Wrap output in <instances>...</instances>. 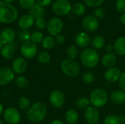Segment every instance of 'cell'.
Segmentation results:
<instances>
[{
	"instance_id": "6da1fadb",
	"label": "cell",
	"mask_w": 125,
	"mask_h": 124,
	"mask_svg": "<svg viewBox=\"0 0 125 124\" xmlns=\"http://www.w3.org/2000/svg\"><path fill=\"white\" fill-rule=\"evenodd\" d=\"M18 16V10L12 4L0 0V23L6 24L13 23Z\"/></svg>"
},
{
	"instance_id": "7a4b0ae2",
	"label": "cell",
	"mask_w": 125,
	"mask_h": 124,
	"mask_svg": "<svg viewBox=\"0 0 125 124\" xmlns=\"http://www.w3.org/2000/svg\"><path fill=\"white\" fill-rule=\"evenodd\" d=\"M47 114V107L42 102L33 104L27 112V118L33 123H40L44 120Z\"/></svg>"
},
{
	"instance_id": "3957f363",
	"label": "cell",
	"mask_w": 125,
	"mask_h": 124,
	"mask_svg": "<svg viewBox=\"0 0 125 124\" xmlns=\"http://www.w3.org/2000/svg\"><path fill=\"white\" fill-rule=\"evenodd\" d=\"M100 56L96 50L93 48H86L81 53V61L87 68L96 67L99 62Z\"/></svg>"
},
{
	"instance_id": "277c9868",
	"label": "cell",
	"mask_w": 125,
	"mask_h": 124,
	"mask_svg": "<svg viewBox=\"0 0 125 124\" xmlns=\"http://www.w3.org/2000/svg\"><path fill=\"white\" fill-rule=\"evenodd\" d=\"M90 104L95 108L104 107L108 101V93L103 88H96L93 90L89 97Z\"/></svg>"
},
{
	"instance_id": "5b68a950",
	"label": "cell",
	"mask_w": 125,
	"mask_h": 124,
	"mask_svg": "<svg viewBox=\"0 0 125 124\" xmlns=\"http://www.w3.org/2000/svg\"><path fill=\"white\" fill-rule=\"evenodd\" d=\"M61 69L68 77H75L80 73V65L78 63L73 59H64L61 63Z\"/></svg>"
},
{
	"instance_id": "8992f818",
	"label": "cell",
	"mask_w": 125,
	"mask_h": 124,
	"mask_svg": "<svg viewBox=\"0 0 125 124\" xmlns=\"http://www.w3.org/2000/svg\"><path fill=\"white\" fill-rule=\"evenodd\" d=\"M72 10V5L68 0H56L52 4V11L57 15H67Z\"/></svg>"
},
{
	"instance_id": "52a82bcc",
	"label": "cell",
	"mask_w": 125,
	"mask_h": 124,
	"mask_svg": "<svg viewBox=\"0 0 125 124\" xmlns=\"http://www.w3.org/2000/svg\"><path fill=\"white\" fill-rule=\"evenodd\" d=\"M21 53L25 58H33L37 53V47L31 41L23 42L21 46Z\"/></svg>"
},
{
	"instance_id": "ba28073f",
	"label": "cell",
	"mask_w": 125,
	"mask_h": 124,
	"mask_svg": "<svg viewBox=\"0 0 125 124\" xmlns=\"http://www.w3.org/2000/svg\"><path fill=\"white\" fill-rule=\"evenodd\" d=\"M3 118L8 124H18L21 121V114L14 107H8L3 113Z\"/></svg>"
},
{
	"instance_id": "9c48e42d",
	"label": "cell",
	"mask_w": 125,
	"mask_h": 124,
	"mask_svg": "<svg viewBox=\"0 0 125 124\" xmlns=\"http://www.w3.org/2000/svg\"><path fill=\"white\" fill-rule=\"evenodd\" d=\"M63 28V21L59 18H53L47 23V30L51 36H56L61 34Z\"/></svg>"
},
{
	"instance_id": "30bf717a",
	"label": "cell",
	"mask_w": 125,
	"mask_h": 124,
	"mask_svg": "<svg viewBox=\"0 0 125 124\" xmlns=\"http://www.w3.org/2000/svg\"><path fill=\"white\" fill-rule=\"evenodd\" d=\"M15 78L12 69L7 67L0 68V86H4L10 84Z\"/></svg>"
},
{
	"instance_id": "8fae6325",
	"label": "cell",
	"mask_w": 125,
	"mask_h": 124,
	"mask_svg": "<svg viewBox=\"0 0 125 124\" xmlns=\"http://www.w3.org/2000/svg\"><path fill=\"white\" fill-rule=\"evenodd\" d=\"M49 102L54 107L59 108L65 102V96L61 91L54 90L49 95Z\"/></svg>"
},
{
	"instance_id": "7c38bea8",
	"label": "cell",
	"mask_w": 125,
	"mask_h": 124,
	"mask_svg": "<svg viewBox=\"0 0 125 124\" xmlns=\"http://www.w3.org/2000/svg\"><path fill=\"white\" fill-rule=\"evenodd\" d=\"M82 26L87 31L93 32L97 30L99 27V21L97 18L93 15H87L82 20Z\"/></svg>"
},
{
	"instance_id": "4fadbf2b",
	"label": "cell",
	"mask_w": 125,
	"mask_h": 124,
	"mask_svg": "<svg viewBox=\"0 0 125 124\" xmlns=\"http://www.w3.org/2000/svg\"><path fill=\"white\" fill-rule=\"evenodd\" d=\"M84 118L88 124H97L100 119V113L97 108L94 107H89L84 112Z\"/></svg>"
},
{
	"instance_id": "5bb4252c",
	"label": "cell",
	"mask_w": 125,
	"mask_h": 124,
	"mask_svg": "<svg viewBox=\"0 0 125 124\" xmlns=\"http://www.w3.org/2000/svg\"><path fill=\"white\" fill-rule=\"evenodd\" d=\"M12 69L15 74L21 75L27 69V62L23 57L15 58L12 63Z\"/></svg>"
},
{
	"instance_id": "9a60e30c",
	"label": "cell",
	"mask_w": 125,
	"mask_h": 124,
	"mask_svg": "<svg viewBox=\"0 0 125 124\" xmlns=\"http://www.w3.org/2000/svg\"><path fill=\"white\" fill-rule=\"evenodd\" d=\"M122 74V73L120 69L114 67L108 69L105 71V72L104 74V77L107 82L113 83H116L119 80Z\"/></svg>"
},
{
	"instance_id": "2e32d148",
	"label": "cell",
	"mask_w": 125,
	"mask_h": 124,
	"mask_svg": "<svg viewBox=\"0 0 125 124\" xmlns=\"http://www.w3.org/2000/svg\"><path fill=\"white\" fill-rule=\"evenodd\" d=\"M16 37V33L12 28L4 29L0 34V39L4 45L12 44Z\"/></svg>"
},
{
	"instance_id": "e0dca14e",
	"label": "cell",
	"mask_w": 125,
	"mask_h": 124,
	"mask_svg": "<svg viewBox=\"0 0 125 124\" xmlns=\"http://www.w3.org/2000/svg\"><path fill=\"white\" fill-rule=\"evenodd\" d=\"M34 23V18L29 14L23 15L18 20V26L22 30H28Z\"/></svg>"
},
{
	"instance_id": "ac0fdd59",
	"label": "cell",
	"mask_w": 125,
	"mask_h": 124,
	"mask_svg": "<svg viewBox=\"0 0 125 124\" xmlns=\"http://www.w3.org/2000/svg\"><path fill=\"white\" fill-rule=\"evenodd\" d=\"M75 42L76 45L80 48H86L89 45L91 40L89 34L84 32H81L78 34L75 37Z\"/></svg>"
},
{
	"instance_id": "d6986e66",
	"label": "cell",
	"mask_w": 125,
	"mask_h": 124,
	"mask_svg": "<svg viewBox=\"0 0 125 124\" xmlns=\"http://www.w3.org/2000/svg\"><path fill=\"white\" fill-rule=\"evenodd\" d=\"M110 99L114 104H124L125 102V91L123 90H115L111 94Z\"/></svg>"
},
{
	"instance_id": "ffe728a7",
	"label": "cell",
	"mask_w": 125,
	"mask_h": 124,
	"mask_svg": "<svg viewBox=\"0 0 125 124\" xmlns=\"http://www.w3.org/2000/svg\"><path fill=\"white\" fill-rule=\"evenodd\" d=\"M116 63V56L115 54L111 53H108L103 56L102 58V64L107 69L114 67Z\"/></svg>"
},
{
	"instance_id": "44dd1931",
	"label": "cell",
	"mask_w": 125,
	"mask_h": 124,
	"mask_svg": "<svg viewBox=\"0 0 125 124\" xmlns=\"http://www.w3.org/2000/svg\"><path fill=\"white\" fill-rule=\"evenodd\" d=\"M15 48L13 43L10 45H4L1 50V56L6 59H11L15 56Z\"/></svg>"
},
{
	"instance_id": "7402d4cb",
	"label": "cell",
	"mask_w": 125,
	"mask_h": 124,
	"mask_svg": "<svg viewBox=\"0 0 125 124\" xmlns=\"http://www.w3.org/2000/svg\"><path fill=\"white\" fill-rule=\"evenodd\" d=\"M114 50L115 53L119 56L125 55V37H119L114 45Z\"/></svg>"
},
{
	"instance_id": "603a6c76",
	"label": "cell",
	"mask_w": 125,
	"mask_h": 124,
	"mask_svg": "<svg viewBox=\"0 0 125 124\" xmlns=\"http://www.w3.org/2000/svg\"><path fill=\"white\" fill-rule=\"evenodd\" d=\"M65 121L69 124H76L79 118L78 112L75 110H69L65 113Z\"/></svg>"
},
{
	"instance_id": "cb8c5ba5",
	"label": "cell",
	"mask_w": 125,
	"mask_h": 124,
	"mask_svg": "<svg viewBox=\"0 0 125 124\" xmlns=\"http://www.w3.org/2000/svg\"><path fill=\"white\" fill-rule=\"evenodd\" d=\"M45 13L43 7L40 6L37 3L35 4L30 10H29V15H31L34 19L41 18L43 16Z\"/></svg>"
},
{
	"instance_id": "d4e9b609",
	"label": "cell",
	"mask_w": 125,
	"mask_h": 124,
	"mask_svg": "<svg viewBox=\"0 0 125 124\" xmlns=\"http://www.w3.org/2000/svg\"><path fill=\"white\" fill-rule=\"evenodd\" d=\"M56 44V39L53 36L51 35H48L43 37V39L42 41V46L43 48L46 50H50L52 49Z\"/></svg>"
},
{
	"instance_id": "484cf974",
	"label": "cell",
	"mask_w": 125,
	"mask_h": 124,
	"mask_svg": "<svg viewBox=\"0 0 125 124\" xmlns=\"http://www.w3.org/2000/svg\"><path fill=\"white\" fill-rule=\"evenodd\" d=\"M91 43H92V46L93 47V49L99 50L104 47L105 41L102 36H96L92 39Z\"/></svg>"
},
{
	"instance_id": "4316f807",
	"label": "cell",
	"mask_w": 125,
	"mask_h": 124,
	"mask_svg": "<svg viewBox=\"0 0 125 124\" xmlns=\"http://www.w3.org/2000/svg\"><path fill=\"white\" fill-rule=\"evenodd\" d=\"M51 55L47 51H41L37 54V61L42 64L49 63L51 61Z\"/></svg>"
},
{
	"instance_id": "83f0119b",
	"label": "cell",
	"mask_w": 125,
	"mask_h": 124,
	"mask_svg": "<svg viewBox=\"0 0 125 124\" xmlns=\"http://www.w3.org/2000/svg\"><path fill=\"white\" fill-rule=\"evenodd\" d=\"M73 12L78 16L83 15L86 12V7L82 3H76L72 7Z\"/></svg>"
},
{
	"instance_id": "f1b7e54d",
	"label": "cell",
	"mask_w": 125,
	"mask_h": 124,
	"mask_svg": "<svg viewBox=\"0 0 125 124\" xmlns=\"http://www.w3.org/2000/svg\"><path fill=\"white\" fill-rule=\"evenodd\" d=\"M29 84V80L25 76L20 75L15 78V85L19 88H26Z\"/></svg>"
},
{
	"instance_id": "f546056e",
	"label": "cell",
	"mask_w": 125,
	"mask_h": 124,
	"mask_svg": "<svg viewBox=\"0 0 125 124\" xmlns=\"http://www.w3.org/2000/svg\"><path fill=\"white\" fill-rule=\"evenodd\" d=\"M18 107L23 111L29 110L30 108V100L26 96H21L18 100Z\"/></svg>"
},
{
	"instance_id": "4dcf8cb0",
	"label": "cell",
	"mask_w": 125,
	"mask_h": 124,
	"mask_svg": "<svg viewBox=\"0 0 125 124\" xmlns=\"http://www.w3.org/2000/svg\"><path fill=\"white\" fill-rule=\"evenodd\" d=\"M31 34L29 30H22L21 29L18 33V39L23 42L31 41Z\"/></svg>"
},
{
	"instance_id": "1f68e13d",
	"label": "cell",
	"mask_w": 125,
	"mask_h": 124,
	"mask_svg": "<svg viewBox=\"0 0 125 124\" xmlns=\"http://www.w3.org/2000/svg\"><path fill=\"white\" fill-rule=\"evenodd\" d=\"M89 105H90L89 99L85 96H81L78 98L76 101L77 107L81 109H86L87 107H89Z\"/></svg>"
},
{
	"instance_id": "d6a6232c",
	"label": "cell",
	"mask_w": 125,
	"mask_h": 124,
	"mask_svg": "<svg viewBox=\"0 0 125 124\" xmlns=\"http://www.w3.org/2000/svg\"><path fill=\"white\" fill-rule=\"evenodd\" d=\"M67 54L68 58L74 60L78 56V48L76 46H75V45L70 46L67 50Z\"/></svg>"
},
{
	"instance_id": "836d02e7",
	"label": "cell",
	"mask_w": 125,
	"mask_h": 124,
	"mask_svg": "<svg viewBox=\"0 0 125 124\" xmlns=\"http://www.w3.org/2000/svg\"><path fill=\"white\" fill-rule=\"evenodd\" d=\"M104 124H121L119 115H108L104 119Z\"/></svg>"
},
{
	"instance_id": "e575fe53",
	"label": "cell",
	"mask_w": 125,
	"mask_h": 124,
	"mask_svg": "<svg viewBox=\"0 0 125 124\" xmlns=\"http://www.w3.org/2000/svg\"><path fill=\"white\" fill-rule=\"evenodd\" d=\"M36 4V0H19V5L24 10H30Z\"/></svg>"
},
{
	"instance_id": "d590c367",
	"label": "cell",
	"mask_w": 125,
	"mask_h": 124,
	"mask_svg": "<svg viewBox=\"0 0 125 124\" xmlns=\"http://www.w3.org/2000/svg\"><path fill=\"white\" fill-rule=\"evenodd\" d=\"M81 79H82V81L84 83H86V84H91V83H92L94 81L95 76H94V75L92 72H88L84 73L82 75Z\"/></svg>"
},
{
	"instance_id": "8d00e7d4",
	"label": "cell",
	"mask_w": 125,
	"mask_h": 124,
	"mask_svg": "<svg viewBox=\"0 0 125 124\" xmlns=\"http://www.w3.org/2000/svg\"><path fill=\"white\" fill-rule=\"evenodd\" d=\"M34 25L37 29L43 30L47 27V22H46V20L43 17H41V18L35 19Z\"/></svg>"
},
{
	"instance_id": "74e56055",
	"label": "cell",
	"mask_w": 125,
	"mask_h": 124,
	"mask_svg": "<svg viewBox=\"0 0 125 124\" xmlns=\"http://www.w3.org/2000/svg\"><path fill=\"white\" fill-rule=\"evenodd\" d=\"M42 39H43V35H42V33H41L40 31H37L31 34V41L33 42L34 43L37 44V43L42 42Z\"/></svg>"
},
{
	"instance_id": "f35d334b",
	"label": "cell",
	"mask_w": 125,
	"mask_h": 124,
	"mask_svg": "<svg viewBox=\"0 0 125 124\" xmlns=\"http://www.w3.org/2000/svg\"><path fill=\"white\" fill-rule=\"evenodd\" d=\"M84 3L90 7H96L102 4L104 0H83Z\"/></svg>"
},
{
	"instance_id": "ab89813d",
	"label": "cell",
	"mask_w": 125,
	"mask_h": 124,
	"mask_svg": "<svg viewBox=\"0 0 125 124\" xmlns=\"http://www.w3.org/2000/svg\"><path fill=\"white\" fill-rule=\"evenodd\" d=\"M105 14H106L105 10L103 7L97 8L94 11V17H96L97 18H103L105 17Z\"/></svg>"
},
{
	"instance_id": "60d3db41",
	"label": "cell",
	"mask_w": 125,
	"mask_h": 124,
	"mask_svg": "<svg viewBox=\"0 0 125 124\" xmlns=\"http://www.w3.org/2000/svg\"><path fill=\"white\" fill-rule=\"evenodd\" d=\"M116 10L120 12H125V0H117L116 3Z\"/></svg>"
},
{
	"instance_id": "b9f144b4",
	"label": "cell",
	"mask_w": 125,
	"mask_h": 124,
	"mask_svg": "<svg viewBox=\"0 0 125 124\" xmlns=\"http://www.w3.org/2000/svg\"><path fill=\"white\" fill-rule=\"evenodd\" d=\"M119 86L122 88V90H123L125 91V72H123L121 75V77L119 79Z\"/></svg>"
},
{
	"instance_id": "7bdbcfd3",
	"label": "cell",
	"mask_w": 125,
	"mask_h": 124,
	"mask_svg": "<svg viewBox=\"0 0 125 124\" xmlns=\"http://www.w3.org/2000/svg\"><path fill=\"white\" fill-rule=\"evenodd\" d=\"M55 39H56V43L61 45V44H63L65 42V37L63 34H58V35L56 36Z\"/></svg>"
},
{
	"instance_id": "ee69618b",
	"label": "cell",
	"mask_w": 125,
	"mask_h": 124,
	"mask_svg": "<svg viewBox=\"0 0 125 124\" xmlns=\"http://www.w3.org/2000/svg\"><path fill=\"white\" fill-rule=\"evenodd\" d=\"M38 4H40L42 7H46L51 4L52 0H36Z\"/></svg>"
},
{
	"instance_id": "f6af8a7d",
	"label": "cell",
	"mask_w": 125,
	"mask_h": 124,
	"mask_svg": "<svg viewBox=\"0 0 125 124\" xmlns=\"http://www.w3.org/2000/svg\"><path fill=\"white\" fill-rule=\"evenodd\" d=\"M119 120H120V123L121 124H125V115H119Z\"/></svg>"
},
{
	"instance_id": "bcb514c9",
	"label": "cell",
	"mask_w": 125,
	"mask_h": 124,
	"mask_svg": "<svg viewBox=\"0 0 125 124\" xmlns=\"http://www.w3.org/2000/svg\"><path fill=\"white\" fill-rule=\"evenodd\" d=\"M119 20H120V21H121V23H122V24L125 25V12L122 14V15L120 16Z\"/></svg>"
},
{
	"instance_id": "7dc6e473",
	"label": "cell",
	"mask_w": 125,
	"mask_h": 124,
	"mask_svg": "<svg viewBox=\"0 0 125 124\" xmlns=\"http://www.w3.org/2000/svg\"><path fill=\"white\" fill-rule=\"evenodd\" d=\"M51 124H64V123L61 121V120H59V119H55L53 120Z\"/></svg>"
},
{
	"instance_id": "c3c4849f",
	"label": "cell",
	"mask_w": 125,
	"mask_h": 124,
	"mask_svg": "<svg viewBox=\"0 0 125 124\" xmlns=\"http://www.w3.org/2000/svg\"><path fill=\"white\" fill-rule=\"evenodd\" d=\"M4 107H3L2 105L0 103V115L4 113Z\"/></svg>"
},
{
	"instance_id": "681fc988",
	"label": "cell",
	"mask_w": 125,
	"mask_h": 124,
	"mask_svg": "<svg viewBox=\"0 0 125 124\" xmlns=\"http://www.w3.org/2000/svg\"><path fill=\"white\" fill-rule=\"evenodd\" d=\"M4 45L3 44V42H1V40L0 39V51H1V48H3V46H4Z\"/></svg>"
},
{
	"instance_id": "f907efd6",
	"label": "cell",
	"mask_w": 125,
	"mask_h": 124,
	"mask_svg": "<svg viewBox=\"0 0 125 124\" xmlns=\"http://www.w3.org/2000/svg\"><path fill=\"white\" fill-rule=\"evenodd\" d=\"M3 1H4L6 2H8V3H11V2H12V1H14L15 0H3Z\"/></svg>"
},
{
	"instance_id": "816d5d0a",
	"label": "cell",
	"mask_w": 125,
	"mask_h": 124,
	"mask_svg": "<svg viewBox=\"0 0 125 124\" xmlns=\"http://www.w3.org/2000/svg\"><path fill=\"white\" fill-rule=\"evenodd\" d=\"M0 124H4L3 123V121H1V120H0Z\"/></svg>"
}]
</instances>
